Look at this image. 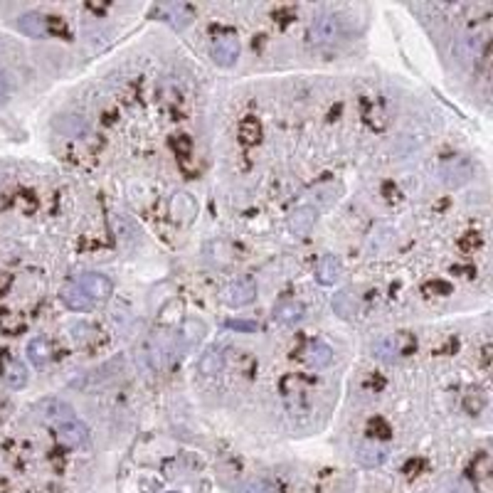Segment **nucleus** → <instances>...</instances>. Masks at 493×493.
I'll use <instances>...</instances> for the list:
<instances>
[{
    "label": "nucleus",
    "instance_id": "16",
    "mask_svg": "<svg viewBox=\"0 0 493 493\" xmlns=\"http://www.w3.org/2000/svg\"><path fill=\"white\" fill-rule=\"evenodd\" d=\"M358 462H360L363 466H368V469H375V466H380L385 462V449L375 447V444H363V447H358Z\"/></svg>",
    "mask_w": 493,
    "mask_h": 493
},
{
    "label": "nucleus",
    "instance_id": "1",
    "mask_svg": "<svg viewBox=\"0 0 493 493\" xmlns=\"http://www.w3.org/2000/svg\"><path fill=\"white\" fill-rule=\"evenodd\" d=\"M37 412H40L42 420L60 434L62 439H67L69 444H74V447H84V444H89L87 425L74 415V410L64 400H57V398L42 400L40 405H37Z\"/></svg>",
    "mask_w": 493,
    "mask_h": 493
},
{
    "label": "nucleus",
    "instance_id": "6",
    "mask_svg": "<svg viewBox=\"0 0 493 493\" xmlns=\"http://www.w3.org/2000/svg\"><path fill=\"white\" fill-rule=\"evenodd\" d=\"M0 378H3L5 385L20 390L28 385V368L18 358L8 356V353H0Z\"/></svg>",
    "mask_w": 493,
    "mask_h": 493
},
{
    "label": "nucleus",
    "instance_id": "7",
    "mask_svg": "<svg viewBox=\"0 0 493 493\" xmlns=\"http://www.w3.org/2000/svg\"><path fill=\"white\" fill-rule=\"evenodd\" d=\"M77 284L94 299V301H104V299H109L111 289H114L111 286V279L99 274V271H87V274H82L77 279Z\"/></svg>",
    "mask_w": 493,
    "mask_h": 493
},
{
    "label": "nucleus",
    "instance_id": "9",
    "mask_svg": "<svg viewBox=\"0 0 493 493\" xmlns=\"http://www.w3.org/2000/svg\"><path fill=\"white\" fill-rule=\"evenodd\" d=\"M62 301H64V306H67V308L79 311V313H87V311H92L94 303H96L77 281H72V284H67V286H64Z\"/></svg>",
    "mask_w": 493,
    "mask_h": 493
},
{
    "label": "nucleus",
    "instance_id": "10",
    "mask_svg": "<svg viewBox=\"0 0 493 493\" xmlns=\"http://www.w3.org/2000/svg\"><path fill=\"white\" fill-rule=\"evenodd\" d=\"M28 356L35 368H47L52 360H55V348H52V341L47 336H40V338H32L28 343Z\"/></svg>",
    "mask_w": 493,
    "mask_h": 493
},
{
    "label": "nucleus",
    "instance_id": "13",
    "mask_svg": "<svg viewBox=\"0 0 493 493\" xmlns=\"http://www.w3.org/2000/svg\"><path fill=\"white\" fill-rule=\"evenodd\" d=\"M303 316H306V308L299 301H281V303H276V308H274V318L284 326L299 323Z\"/></svg>",
    "mask_w": 493,
    "mask_h": 493
},
{
    "label": "nucleus",
    "instance_id": "21",
    "mask_svg": "<svg viewBox=\"0 0 493 493\" xmlns=\"http://www.w3.org/2000/svg\"><path fill=\"white\" fill-rule=\"evenodd\" d=\"M8 412H10V402L3 398V395H0V422L5 420V417H8Z\"/></svg>",
    "mask_w": 493,
    "mask_h": 493
},
{
    "label": "nucleus",
    "instance_id": "14",
    "mask_svg": "<svg viewBox=\"0 0 493 493\" xmlns=\"http://www.w3.org/2000/svg\"><path fill=\"white\" fill-rule=\"evenodd\" d=\"M308 363H311V368H316V370L328 368L331 363H333V348L323 341H313L308 346Z\"/></svg>",
    "mask_w": 493,
    "mask_h": 493
},
{
    "label": "nucleus",
    "instance_id": "20",
    "mask_svg": "<svg viewBox=\"0 0 493 493\" xmlns=\"http://www.w3.org/2000/svg\"><path fill=\"white\" fill-rule=\"evenodd\" d=\"M227 328L242 331V333H254V331H256V323H251V321H227Z\"/></svg>",
    "mask_w": 493,
    "mask_h": 493
},
{
    "label": "nucleus",
    "instance_id": "18",
    "mask_svg": "<svg viewBox=\"0 0 493 493\" xmlns=\"http://www.w3.org/2000/svg\"><path fill=\"white\" fill-rule=\"evenodd\" d=\"M484 407H486V395L481 393V390H471L464 398V410L469 412V415H479Z\"/></svg>",
    "mask_w": 493,
    "mask_h": 493
},
{
    "label": "nucleus",
    "instance_id": "12",
    "mask_svg": "<svg viewBox=\"0 0 493 493\" xmlns=\"http://www.w3.org/2000/svg\"><path fill=\"white\" fill-rule=\"evenodd\" d=\"M313 224H316V210L311 205L296 207L291 219H289V227H291V232L296 234V237H306V234H311Z\"/></svg>",
    "mask_w": 493,
    "mask_h": 493
},
{
    "label": "nucleus",
    "instance_id": "3",
    "mask_svg": "<svg viewBox=\"0 0 493 493\" xmlns=\"http://www.w3.org/2000/svg\"><path fill=\"white\" fill-rule=\"evenodd\" d=\"M210 55L215 64L219 67H229L234 64V60L239 57V40L234 32H222V35L212 37V45H210Z\"/></svg>",
    "mask_w": 493,
    "mask_h": 493
},
{
    "label": "nucleus",
    "instance_id": "2",
    "mask_svg": "<svg viewBox=\"0 0 493 493\" xmlns=\"http://www.w3.org/2000/svg\"><path fill=\"white\" fill-rule=\"evenodd\" d=\"M412 346L415 343L410 338H402V336H383V338L373 343V356L383 363H395L405 358L412 351Z\"/></svg>",
    "mask_w": 493,
    "mask_h": 493
},
{
    "label": "nucleus",
    "instance_id": "19",
    "mask_svg": "<svg viewBox=\"0 0 493 493\" xmlns=\"http://www.w3.org/2000/svg\"><path fill=\"white\" fill-rule=\"evenodd\" d=\"M237 493H274V489L266 481H249V484L239 486Z\"/></svg>",
    "mask_w": 493,
    "mask_h": 493
},
{
    "label": "nucleus",
    "instance_id": "5",
    "mask_svg": "<svg viewBox=\"0 0 493 493\" xmlns=\"http://www.w3.org/2000/svg\"><path fill=\"white\" fill-rule=\"evenodd\" d=\"M341 35H343L341 18H336V15H321L311 25V40L316 45H331V42L341 40Z\"/></svg>",
    "mask_w": 493,
    "mask_h": 493
},
{
    "label": "nucleus",
    "instance_id": "11",
    "mask_svg": "<svg viewBox=\"0 0 493 493\" xmlns=\"http://www.w3.org/2000/svg\"><path fill=\"white\" fill-rule=\"evenodd\" d=\"M341 274H343V264L338 256H333V254L321 256L318 264H316V279H318V284H323V286H333L341 279Z\"/></svg>",
    "mask_w": 493,
    "mask_h": 493
},
{
    "label": "nucleus",
    "instance_id": "8",
    "mask_svg": "<svg viewBox=\"0 0 493 493\" xmlns=\"http://www.w3.org/2000/svg\"><path fill=\"white\" fill-rule=\"evenodd\" d=\"M52 23H55V18H47V15L42 13H25L18 18V28L20 32H25V35L30 37H47L52 35Z\"/></svg>",
    "mask_w": 493,
    "mask_h": 493
},
{
    "label": "nucleus",
    "instance_id": "17",
    "mask_svg": "<svg viewBox=\"0 0 493 493\" xmlns=\"http://www.w3.org/2000/svg\"><path fill=\"white\" fill-rule=\"evenodd\" d=\"M222 365H224V356L219 348H210V351L200 358V370L205 375H217L219 370H222Z\"/></svg>",
    "mask_w": 493,
    "mask_h": 493
},
{
    "label": "nucleus",
    "instance_id": "4",
    "mask_svg": "<svg viewBox=\"0 0 493 493\" xmlns=\"http://www.w3.org/2000/svg\"><path fill=\"white\" fill-rule=\"evenodd\" d=\"M254 299H256V284H254V279H249V276L237 279V281H232L224 289V301L232 308L249 306Z\"/></svg>",
    "mask_w": 493,
    "mask_h": 493
},
{
    "label": "nucleus",
    "instance_id": "22",
    "mask_svg": "<svg viewBox=\"0 0 493 493\" xmlns=\"http://www.w3.org/2000/svg\"><path fill=\"white\" fill-rule=\"evenodd\" d=\"M10 286V276L8 274H0V294H5Z\"/></svg>",
    "mask_w": 493,
    "mask_h": 493
},
{
    "label": "nucleus",
    "instance_id": "15",
    "mask_svg": "<svg viewBox=\"0 0 493 493\" xmlns=\"http://www.w3.org/2000/svg\"><path fill=\"white\" fill-rule=\"evenodd\" d=\"M333 311L336 316H341V318H353L358 311V301L356 296H353V291H348V289H343V291H338L333 296Z\"/></svg>",
    "mask_w": 493,
    "mask_h": 493
}]
</instances>
